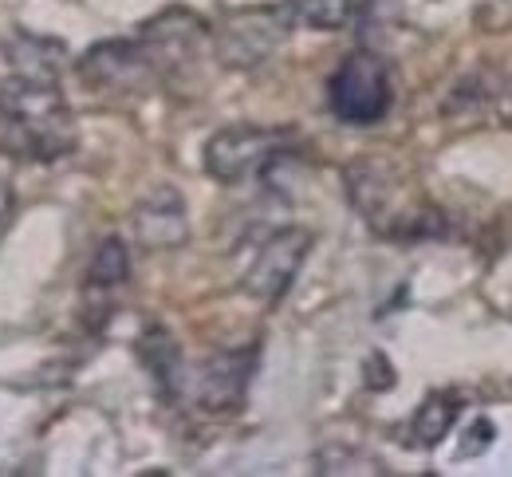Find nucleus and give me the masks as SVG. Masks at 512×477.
<instances>
[{
  "label": "nucleus",
  "mask_w": 512,
  "mask_h": 477,
  "mask_svg": "<svg viewBox=\"0 0 512 477\" xmlns=\"http://www.w3.org/2000/svg\"><path fill=\"white\" fill-rule=\"evenodd\" d=\"M0 119L20 131L24 146L40 162H56L75 150L67 99L48 75H8L0 83Z\"/></svg>",
  "instance_id": "obj_1"
},
{
  "label": "nucleus",
  "mask_w": 512,
  "mask_h": 477,
  "mask_svg": "<svg viewBox=\"0 0 512 477\" xmlns=\"http://www.w3.org/2000/svg\"><path fill=\"white\" fill-rule=\"evenodd\" d=\"M292 131L284 127H256V123H233L221 127L217 135L205 142L201 150V166L213 182L221 186H237L245 178L264 174L268 166H276L288 146H292Z\"/></svg>",
  "instance_id": "obj_2"
},
{
  "label": "nucleus",
  "mask_w": 512,
  "mask_h": 477,
  "mask_svg": "<svg viewBox=\"0 0 512 477\" xmlns=\"http://www.w3.org/2000/svg\"><path fill=\"white\" fill-rule=\"evenodd\" d=\"M390 103H394L390 71H386L383 56H375L367 48L351 52L335 68V75L327 79V107L347 127H375V123H383Z\"/></svg>",
  "instance_id": "obj_3"
},
{
  "label": "nucleus",
  "mask_w": 512,
  "mask_h": 477,
  "mask_svg": "<svg viewBox=\"0 0 512 477\" xmlns=\"http://www.w3.org/2000/svg\"><path fill=\"white\" fill-rule=\"evenodd\" d=\"M308 253H312V233H308V229L288 225V229L272 233V237L260 245V253H256V261L249 265L241 288H245L253 300H260V304L284 300L288 288H292V280L304 269Z\"/></svg>",
  "instance_id": "obj_4"
},
{
  "label": "nucleus",
  "mask_w": 512,
  "mask_h": 477,
  "mask_svg": "<svg viewBox=\"0 0 512 477\" xmlns=\"http://www.w3.org/2000/svg\"><path fill=\"white\" fill-rule=\"evenodd\" d=\"M256 359H260V347H233V351H213L190 379V395L201 410H241L245 395H249V383L256 375Z\"/></svg>",
  "instance_id": "obj_5"
},
{
  "label": "nucleus",
  "mask_w": 512,
  "mask_h": 477,
  "mask_svg": "<svg viewBox=\"0 0 512 477\" xmlns=\"http://www.w3.org/2000/svg\"><path fill=\"white\" fill-rule=\"evenodd\" d=\"M83 83H91L95 91H138L142 83H150L158 68L154 56L142 40H107L95 44L79 64Z\"/></svg>",
  "instance_id": "obj_6"
},
{
  "label": "nucleus",
  "mask_w": 512,
  "mask_h": 477,
  "mask_svg": "<svg viewBox=\"0 0 512 477\" xmlns=\"http://www.w3.org/2000/svg\"><path fill=\"white\" fill-rule=\"evenodd\" d=\"M288 20H284V8H253V12H241L237 20H229V28H221L217 36V56L229 64V68H256L264 64L276 44L288 36Z\"/></svg>",
  "instance_id": "obj_7"
},
{
  "label": "nucleus",
  "mask_w": 512,
  "mask_h": 477,
  "mask_svg": "<svg viewBox=\"0 0 512 477\" xmlns=\"http://www.w3.org/2000/svg\"><path fill=\"white\" fill-rule=\"evenodd\" d=\"M134 225V241L142 249L166 253V249H182L190 241V209L186 198L174 186H154L130 213Z\"/></svg>",
  "instance_id": "obj_8"
},
{
  "label": "nucleus",
  "mask_w": 512,
  "mask_h": 477,
  "mask_svg": "<svg viewBox=\"0 0 512 477\" xmlns=\"http://www.w3.org/2000/svg\"><path fill=\"white\" fill-rule=\"evenodd\" d=\"M138 359L146 363V371L154 375V383H158V391L166 399H178L186 391L182 351H178V343H174V336L166 328H150V332L138 336Z\"/></svg>",
  "instance_id": "obj_9"
},
{
  "label": "nucleus",
  "mask_w": 512,
  "mask_h": 477,
  "mask_svg": "<svg viewBox=\"0 0 512 477\" xmlns=\"http://www.w3.org/2000/svg\"><path fill=\"white\" fill-rule=\"evenodd\" d=\"M457 414H461V403H457L453 391H434V395H426L422 407L414 410V418H410V446L434 450L442 438H449Z\"/></svg>",
  "instance_id": "obj_10"
},
{
  "label": "nucleus",
  "mask_w": 512,
  "mask_h": 477,
  "mask_svg": "<svg viewBox=\"0 0 512 477\" xmlns=\"http://www.w3.org/2000/svg\"><path fill=\"white\" fill-rule=\"evenodd\" d=\"M280 8L288 28H308V32H339L355 16V0H284Z\"/></svg>",
  "instance_id": "obj_11"
},
{
  "label": "nucleus",
  "mask_w": 512,
  "mask_h": 477,
  "mask_svg": "<svg viewBox=\"0 0 512 477\" xmlns=\"http://www.w3.org/2000/svg\"><path fill=\"white\" fill-rule=\"evenodd\" d=\"M130 280V249L123 237H103L91 265H87V292H115Z\"/></svg>",
  "instance_id": "obj_12"
},
{
  "label": "nucleus",
  "mask_w": 512,
  "mask_h": 477,
  "mask_svg": "<svg viewBox=\"0 0 512 477\" xmlns=\"http://www.w3.org/2000/svg\"><path fill=\"white\" fill-rule=\"evenodd\" d=\"M473 442H465L461 446V458H473V454H481V450H489V442H493V422L489 418H481L477 426H473V434H469Z\"/></svg>",
  "instance_id": "obj_13"
},
{
  "label": "nucleus",
  "mask_w": 512,
  "mask_h": 477,
  "mask_svg": "<svg viewBox=\"0 0 512 477\" xmlns=\"http://www.w3.org/2000/svg\"><path fill=\"white\" fill-rule=\"evenodd\" d=\"M12 217V186L0 178V225Z\"/></svg>",
  "instance_id": "obj_14"
}]
</instances>
